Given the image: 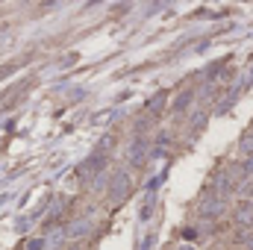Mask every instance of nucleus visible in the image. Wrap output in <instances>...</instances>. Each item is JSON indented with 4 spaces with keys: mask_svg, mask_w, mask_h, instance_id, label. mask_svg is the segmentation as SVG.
Instances as JSON below:
<instances>
[{
    "mask_svg": "<svg viewBox=\"0 0 253 250\" xmlns=\"http://www.w3.org/2000/svg\"><path fill=\"white\" fill-rule=\"evenodd\" d=\"M200 212H203V215H209V218H215V215H221V212H224V200H221V197H206V200H203V206H200Z\"/></svg>",
    "mask_w": 253,
    "mask_h": 250,
    "instance_id": "1",
    "label": "nucleus"
},
{
    "mask_svg": "<svg viewBox=\"0 0 253 250\" xmlns=\"http://www.w3.org/2000/svg\"><path fill=\"white\" fill-rule=\"evenodd\" d=\"M236 221H239V224H245V227L251 224V221H253V203H242V206H239Z\"/></svg>",
    "mask_w": 253,
    "mask_h": 250,
    "instance_id": "2",
    "label": "nucleus"
},
{
    "mask_svg": "<svg viewBox=\"0 0 253 250\" xmlns=\"http://www.w3.org/2000/svg\"><path fill=\"white\" fill-rule=\"evenodd\" d=\"M126 191H129V183H126V177H118V188H112V200H124Z\"/></svg>",
    "mask_w": 253,
    "mask_h": 250,
    "instance_id": "3",
    "label": "nucleus"
},
{
    "mask_svg": "<svg viewBox=\"0 0 253 250\" xmlns=\"http://www.w3.org/2000/svg\"><path fill=\"white\" fill-rule=\"evenodd\" d=\"M215 188H218V191H230V180H227V174H218V177H215Z\"/></svg>",
    "mask_w": 253,
    "mask_h": 250,
    "instance_id": "4",
    "label": "nucleus"
},
{
    "mask_svg": "<svg viewBox=\"0 0 253 250\" xmlns=\"http://www.w3.org/2000/svg\"><path fill=\"white\" fill-rule=\"evenodd\" d=\"M242 150H245V153H251V156H253V132H248V135L242 138Z\"/></svg>",
    "mask_w": 253,
    "mask_h": 250,
    "instance_id": "5",
    "label": "nucleus"
},
{
    "mask_svg": "<svg viewBox=\"0 0 253 250\" xmlns=\"http://www.w3.org/2000/svg\"><path fill=\"white\" fill-rule=\"evenodd\" d=\"M189 100H191V94H183V97L177 100V109H186V106H189Z\"/></svg>",
    "mask_w": 253,
    "mask_h": 250,
    "instance_id": "6",
    "label": "nucleus"
},
{
    "mask_svg": "<svg viewBox=\"0 0 253 250\" xmlns=\"http://www.w3.org/2000/svg\"><path fill=\"white\" fill-rule=\"evenodd\" d=\"M44 248V242H42V239H33V242H30V250H42Z\"/></svg>",
    "mask_w": 253,
    "mask_h": 250,
    "instance_id": "7",
    "label": "nucleus"
},
{
    "mask_svg": "<svg viewBox=\"0 0 253 250\" xmlns=\"http://www.w3.org/2000/svg\"><path fill=\"white\" fill-rule=\"evenodd\" d=\"M245 174H253V156L245 162Z\"/></svg>",
    "mask_w": 253,
    "mask_h": 250,
    "instance_id": "8",
    "label": "nucleus"
},
{
    "mask_svg": "<svg viewBox=\"0 0 253 250\" xmlns=\"http://www.w3.org/2000/svg\"><path fill=\"white\" fill-rule=\"evenodd\" d=\"M248 194H253V183H251V186H248Z\"/></svg>",
    "mask_w": 253,
    "mask_h": 250,
    "instance_id": "9",
    "label": "nucleus"
}]
</instances>
